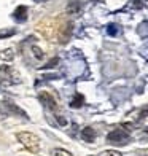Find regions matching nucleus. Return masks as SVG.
<instances>
[{"label": "nucleus", "instance_id": "19", "mask_svg": "<svg viewBox=\"0 0 148 156\" xmlns=\"http://www.w3.org/2000/svg\"><path fill=\"white\" fill-rule=\"evenodd\" d=\"M146 134H148V127H146Z\"/></svg>", "mask_w": 148, "mask_h": 156}, {"label": "nucleus", "instance_id": "8", "mask_svg": "<svg viewBox=\"0 0 148 156\" xmlns=\"http://www.w3.org/2000/svg\"><path fill=\"white\" fill-rule=\"evenodd\" d=\"M137 34H139L142 38H146V37H148V21L140 23V26L137 27Z\"/></svg>", "mask_w": 148, "mask_h": 156}, {"label": "nucleus", "instance_id": "1", "mask_svg": "<svg viewBox=\"0 0 148 156\" xmlns=\"http://www.w3.org/2000/svg\"><path fill=\"white\" fill-rule=\"evenodd\" d=\"M129 134L126 129H113L108 136H107V142L111 145H118V147H123V145H128L129 144Z\"/></svg>", "mask_w": 148, "mask_h": 156}, {"label": "nucleus", "instance_id": "15", "mask_svg": "<svg viewBox=\"0 0 148 156\" xmlns=\"http://www.w3.org/2000/svg\"><path fill=\"white\" fill-rule=\"evenodd\" d=\"M59 62V58H54V59H51V61H49L48 64H46V66L43 67V69H54L56 67V64H58Z\"/></svg>", "mask_w": 148, "mask_h": 156}, {"label": "nucleus", "instance_id": "16", "mask_svg": "<svg viewBox=\"0 0 148 156\" xmlns=\"http://www.w3.org/2000/svg\"><path fill=\"white\" fill-rule=\"evenodd\" d=\"M146 116H148V105L142 108V112H140V115H139V119H145Z\"/></svg>", "mask_w": 148, "mask_h": 156}, {"label": "nucleus", "instance_id": "17", "mask_svg": "<svg viewBox=\"0 0 148 156\" xmlns=\"http://www.w3.org/2000/svg\"><path fill=\"white\" fill-rule=\"evenodd\" d=\"M35 2H40L41 3V2H46V0H35Z\"/></svg>", "mask_w": 148, "mask_h": 156}, {"label": "nucleus", "instance_id": "12", "mask_svg": "<svg viewBox=\"0 0 148 156\" xmlns=\"http://www.w3.org/2000/svg\"><path fill=\"white\" fill-rule=\"evenodd\" d=\"M0 59L11 61L13 59V51H11V49H5V51H2V53H0Z\"/></svg>", "mask_w": 148, "mask_h": 156}, {"label": "nucleus", "instance_id": "7", "mask_svg": "<svg viewBox=\"0 0 148 156\" xmlns=\"http://www.w3.org/2000/svg\"><path fill=\"white\" fill-rule=\"evenodd\" d=\"M83 104H84V97L81 94H75V97L72 99V102H70V107L72 108H80V107H83Z\"/></svg>", "mask_w": 148, "mask_h": 156}, {"label": "nucleus", "instance_id": "6", "mask_svg": "<svg viewBox=\"0 0 148 156\" xmlns=\"http://www.w3.org/2000/svg\"><path fill=\"white\" fill-rule=\"evenodd\" d=\"M81 139L84 142H94L96 140V131L93 127H84L81 131Z\"/></svg>", "mask_w": 148, "mask_h": 156}, {"label": "nucleus", "instance_id": "14", "mask_svg": "<svg viewBox=\"0 0 148 156\" xmlns=\"http://www.w3.org/2000/svg\"><path fill=\"white\" fill-rule=\"evenodd\" d=\"M97 156H123L119 151H115V150H107V151H102L100 154H97Z\"/></svg>", "mask_w": 148, "mask_h": 156}, {"label": "nucleus", "instance_id": "9", "mask_svg": "<svg viewBox=\"0 0 148 156\" xmlns=\"http://www.w3.org/2000/svg\"><path fill=\"white\" fill-rule=\"evenodd\" d=\"M107 34L110 35V37H115V35L119 34V26L116 24H108L107 26Z\"/></svg>", "mask_w": 148, "mask_h": 156}, {"label": "nucleus", "instance_id": "4", "mask_svg": "<svg viewBox=\"0 0 148 156\" xmlns=\"http://www.w3.org/2000/svg\"><path fill=\"white\" fill-rule=\"evenodd\" d=\"M65 11L69 13V15L78 16V15H81V11H83V5H81V2H78V0H70Z\"/></svg>", "mask_w": 148, "mask_h": 156}, {"label": "nucleus", "instance_id": "2", "mask_svg": "<svg viewBox=\"0 0 148 156\" xmlns=\"http://www.w3.org/2000/svg\"><path fill=\"white\" fill-rule=\"evenodd\" d=\"M18 140L21 142V144H23L27 150L29 151H38V137L35 136V134H32V132H19L18 134Z\"/></svg>", "mask_w": 148, "mask_h": 156}, {"label": "nucleus", "instance_id": "5", "mask_svg": "<svg viewBox=\"0 0 148 156\" xmlns=\"http://www.w3.org/2000/svg\"><path fill=\"white\" fill-rule=\"evenodd\" d=\"M13 19L18 21V23H24V21L27 19V6L19 5L18 8L13 11Z\"/></svg>", "mask_w": 148, "mask_h": 156}, {"label": "nucleus", "instance_id": "18", "mask_svg": "<svg viewBox=\"0 0 148 156\" xmlns=\"http://www.w3.org/2000/svg\"><path fill=\"white\" fill-rule=\"evenodd\" d=\"M94 2H102V0H94Z\"/></svg>", "mask_w": 148, "mask_h": 156}, {"label": "nucleus", "instance_id": "3", "mask_svg": "<svg viewBox=\"0 0 148 156\" xmlns=\"http://www.w3.org/2000/svg\"><path fill=\"white\" fill-rule=\"evenodd\" d=\"M38 101L43 104L46 108L51 110V112H56V110H58V102H56L54 97L49 94V93H46V91H41V93L38 94Z\"/></svg>", "mask_w": 148, "mask_h": 156}, {"label": "nucleus", "instance_id": "13", "mask_svg": "<svg viewBox=\"0 0 148 156\" xmlns=\"http://www.w3.org/2000/svg\"><path fill=\"white\" fill-rule=\"evenodd\" d=\"M32 53H33V56H35V58H37V59H43L45 58V54H43V51H41V49L38 48V46H32Z\"/></svg>", "mask_w": 148, "mask_h": 156}, {"label": "nucleus", "instance_id": "10", "mask_svg": "<svg viewBox=\"0 0 148 156\" xmlns=\"http://www.w3.org/2000/svg\"><path fill=\"white\" fill-rule=\"evenodd\" d=\"M15 34H16L15 29H2V30H0V40H2V38H8V37H11V35H15Z\"/></svg>", "mask_w": 148, "mask_h": 156}, {"label": "nucleus", "instance_id": "11", "mask_svg": "<svg viewBox=\"0 0 148 156\" xmlns=\"http://www.w3.org/2000/svg\"><path fill=\"white\" fill-rule=\"evenodd\" d=\"M53 156H72V153L67 151V150H62V148H54V150L51 151Z\"/></svg>", "mask_w": 148, "mask_h": 156}]
</instances>
